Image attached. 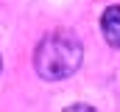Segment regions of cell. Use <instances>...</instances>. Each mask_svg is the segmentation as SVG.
I'll return each instance as SVG.
<instances>
[{"instance_id": "3957f363", "label": "cell", "mask_w": 120, "mask_h": 112, "mask_svg": "<svg viewBox=\"0 0 120 112\" xmlns=\"http://www.w3.org/2000/svg\"><path fill=\"white\" fill-rule=\"evenodd\" d=\"M67 109H70V112H73V109H84V112H92V107H90V104H70Z\"/></svg>"}, {"instance_id": "277c9868", "label": "cell", "mask_w": 120, "mask_h": 112, "mask_svg": "<svg viewBox=\"0 0 120 112\" xmlns=\"http://www.w3.org/2000/svg\"><path fill=\"white\" fill-rule=\"evenodd\" d=\"M0 67H3V62H0Z\"/></svg>"}, {"instance_id": "6da1fadb", "label": "cell", "mask_w": 120, "mask_h": 112, "mask_svg": "<svg viewBox=\"0 0 120 112\" xmlns=\"http://www.w3.org/2000/svg\"><path fill=\"white\" fill-rule=\"evenodd\" d=\"M84 62V45L70 31H53L48 34L36 51H34V70L45 81H61L78 73Z\"/></svg>"}, {"instance_id": "7a4b0ae2", "label": "cell", "mask_w": 120, "mask_h": 112, "mask_svg": "<svg viewBox=\"0 0 120 112\" xmlns=\"http://www.w3.org/2000/svg\"><path fill=\"white\" fill-rule=\"evenodd\" d=\"M101 31H103V39L112 45V48H120V6H109L101 17Z\"/></svg>"}]
</instances>
